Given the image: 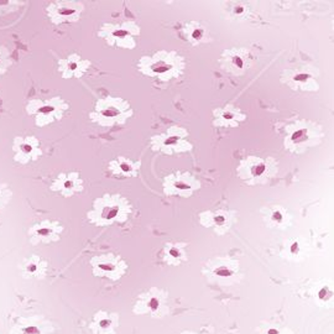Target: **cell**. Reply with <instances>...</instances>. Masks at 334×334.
<instances>
[{
  "mask_svg": "<svg viewBox=\"0 0 334 334\" xmlns=\"http://www.w3.org/2000/svg\"><path fill=\"white\" fill-rule=\"evenodd\" d=\"M65 227L58 220L44 219L34 223L27 229V240L33 246L50 245L61 240Z\"/></svg>",
  "mask_w": 334,
  "mask_h": 334,
  "instance_id": "5bb4252c",
  "label": "cell"
},
{
  "mask_svg": "<svg viewBox=\"0 0 334 334\" xmlns=\"http://www.w3.org/2000/svg\"><path fill=\"white\" fill-rule=\"evenodd\" d=\"M71 105L65 98L54 95L47 99H31L25 105V113L34 119L36 128L42 129L61 122Z\"/></svg>",
  "mask_w": 334,
  "mask_h": 334,
  "instance_id": "8992f818",
  "label": "cell"
},
{
  "mask_svg": "<svg viewBox=\"0 0 334 334\" xmlns=\"http://www.w3.org/2000/svg\"><path fill=\"white\" fill-rule=\"evenodd\" d=\"M11 66H13V57H11L10 50L5 45L0 44V77L8 73Z\"/></svg>",
  "mask_w": 334,
  "mask_h": 334,
  "instance_id": "83f0119b",
  "label": "cell"
},
{
  "mask_svg": "<svg viewBox=\"0 0 334 334\" xmlns=\"http://www.w3.org/2000/svg\"><path fill=\"white\" fill-rule=\"evenodd\" d=\"M201 190V181L188 171H175L162 179V192L167 197L191 198Z\"/></svg>",
  "mask_w": 334,
  "mask_h": 334,
  "instance_id": "9c48e42d",
  "label": "cell"
},
{
  "mask_svg": "<svg viewBox=\"0 0 334 334\" xmlns=\"http://www.w3.org/2000/svg\"><path fill=\"white\" fill-rule=\"evenodd\" d=\"M186 61L177 51L160 50L142 56L138 62V71L145 77L167 83L179 78L185 72Z\"/></svg>",
  "mask_w": 334,
  "mask_h": 334,
  "instance_id": "7a4b0ae2",
  "label": "cell"
},
{
  "mask_svg": "<svg viewBox=\"0 0 334 334\" xmlns=\"http://www.w3.org/2000/svg\"><path fill=\"white\" fill-rule=\"evenodd\" d=\"M141 161L118 155L108 162V172L117 178H136L140 175Z\"/></svg>",
  "mask_w": 334,
  "mask_h": 334,
  "instance_id": "ffe728a7",
  "label": "cell"
},
{
  "mask_svg": "<svg viewBox=\"0 0 334 334\" xmlns=\"http://www.w3.org/2000/svg\"><path fill=\"white\" fill-rule=\"evenodd\" d=\"M0 106H1V99H0Z\"/></svg>",
  "mask_w": 334,
  "mask_h": 334,
  "instance_id": "d6a6232c",
  "label": "cell"
},
{
  "mask_svg": "<svg viewBox=\"0 0 334 334\" xmlns=\"http://www.w3.org/2000/svg\"><path fill=\"white\" fill-rule=\"evenodd\" d=\"M118 326V316L101 311L93 318L89 328L94 334H115Z\"/></svg>",
  "mask_w": 334,
  "mask_h": 334,
  "instance_id": "cb8c5ba5",
  "label": "cell"
},
{
  "mask_svg": "<svg viewBox=\"0 0 334 334\" xmlns=\"http://www.w3.org/2000/svg\"><path fill=\"white\" fill-rule=\"evenodd\" d=\"M49 270V263L37 254H31L22 259L20 274L25 280H44Z\"/></svg>",
  "mask_w": 334,
  "mask_h": 334,
  "instance_id": "44dd1931",
  "label": "cell"
},
{
  "mask_svg": "<svg viewBox=\"0 0 334 334\" xmlns=\"http://www.w3.org/2000/svg\"><path fill=\"white\" fill-rule=\"evenodd\" d=\"M49 190L62 198H72L85 191V179L78 171L60 172L51 182Z\"/></svg>",
  "mask_w": 334,
  "mask_h": 334,
  "instance_id": "2e32d148",
  "label": "cell"
},
{
  "mask_svg": "<svg viewBox=\"0 0 334 334\" xmlns=\"http://www.w3.org/2000/svg\"><path fill=\"white\" fill-rule=\"evenodd\" d=\"M133 115L134 109L130 102L122 97L106 95L95 102L89 111V120L102 128H113L125 125Z\"/></svg>",
  "mask_w": 334,
  "mask_h": 334,
  "instance_id": "277c9868",
  "label": "cell"
},
{
  "mask_svg": "<svg viewBox=\"0 0 334 334\" xmlns=\"http://www.w3.org/2000/svg\"><path fill=\"white\" fill-rule=\"evenodd\" d=\"M291 254H297L299 251V242H295L292 243V245H291V249H290Z\"/></svg>",
  "mask_w": 334,
  "mask_h": 334,
  "instance_id": "4dcf8cb0",
  "label": "cell"
},
{
  "mask_svg": "<svg viewBox=\"0 0 334 334\" xmlns=\"http://www.w3.org/2000/svg\"><path fill=\"white\" fill-rule=\"evenodd\" d=\"M141 35V29L136 22H104L98 30V37L108 46L114 49L133 51L138 45V37Z\"/></svg>",
  "mask_w": 334,
  "mask_h": 334,
  "instance_id": "52a82bcc",
  "label": "cell"
},
{
  "mask_svg": "<svg viewBox=\"0 0 334 334\" xmlns=\"http://www.w3.org/2000/svg\"><path fill=\"white\" fill-rule=\"evenodd\" d=\"M90 267L95 277L118 281L126 274L129 265L118 254L104 253L90 259Z\"/></svg>",
  "mask_w": 334,
  "mask_h": 334,
  "instance_id": "8fae6325",
  "label": "cell"
},
{
  "mask_svg": "<svg viewBox=\"0 0 334 334\" xmlns=\"http://www.w3.org/2000/svg\"><path fill=\"white\" fill-rule=\"evenodd\" d=\"M261 213H263L264 220L269 228H285L290 223V215H288L286 208H283L282 206H277V204L267 206L261 210Z\"/></svg>",
  "mask_w": 334,
  "mask_h": 334,
  "instance_id": "603a6c76",
  "label": "cell"
},
{
  "mask_svg": "<svg viewBox=\"0 0 334 334\" xmlns=\"http://www.w3.org/2000/svg\"><path fill=\"white\" fill-rule=\"evenodd\" d=\"M249 13V8L246 5H236L233 6V15L234 17H239V18H244L246 14Z\"/></svg>",
  "mask_w": 334,
  "mask_h": 334,
  "instance_id": "f546056e",
  "label": "cell"
},
{
  "mask_svg": "<svg viewBox=\"0 0 334 334\" xmlns=\"http://www.w3.org/2000/svg\"><path fill=\"white\" fill-rule=\"evenodd\" d=\"M317 72L310 67H299L285 70L281 73L280 82L295 92H317L319 83Z\"/></svg>",
  "mask_w": 334,
  "mask_h": 334,
  "instance_id": "4fadbf2b",
  "label": "cell"
},
{
  "mask_svg": "<svg viewBox=\"0 0 334 334\" xmlns=\"http://www.w3.org/2000/svg\"><path fill=\"white\" fill-rule=\"evenodd\" d=\"M134 207L129 198L120 193H104L92 202L87 211L89 224L98 228L125 224L130 219Z\"/></svg>",
  "mask_w": 334,
  "mask_h": 334,
  "instance_id": "6da1fadb",
  "label": "cell"
},
{
  "mask_svg": "<svg viewBox=\"0 0 334 334\" xmlns=\"http://www.w3.org/2000/svg\"><path fill=\"white\" fill-rule=\"evenodd\" d=\"M85 10V3L77 0H54L45 8L47 19L54 26L78 22Z\"/></svg>",
  "mask_w": 334,
  "mask_h": 334,
  "instance_id": "30bf717a",
  "label": "cell"
},
{
  "mask_svg": "<svg viewBox=\"0 0 334 334\" xmlns=\"http://www.w3.org/2000/svg\"><path fill=\"white\" fill-rule=\"evenodd\" d=\"M324 133L317 123L307 119H296L285 128L283 147L292 155H302L321 145Z\"/></svg>",
  "mask_w": 334,
  "mask_h": 334,
  "instance_id": "3957f363",
  "label": "cell"
},
{
  "mask_svg": "<svg viewBox=\"0 0 334 334\" xmlns=\"http://www.w3.org/2000/svg\"><path fill=\"white\" fill-rule=\"evenodd\" d=\"M92 61L83 57L82 54L70 53L65 57H61L57 62V71L61 78L70 81V79H81L89 71Z\"/></svg>",
  "mask_w": 334,
  "mask_h": 334,
  "instance_id": "e0dca14e",
  "label": "cell"
},
{
  "mask_svg": "<svg viewBox=\"0 0 334 334\" xmlns=\"http://www.w3.org/2000/svg\"><path fill=\"white\" fill-rule=\"evenodd\" d=\"M13 161L18 165L26 166L36 162L44 155L41 140L35 135H17L11 144Z\"/></svg>",
  "mask_w": 334,
  "mask_h": 334,
  "instance_id": "7c38bea8",
  "label": "cell"
},
{
  "mask_svg": "<svg viewBox=\"0 0 334 334\" xmlns=\"http://www.w3.org/2000/svg\"><path fill=\"white\" fill-rule=\"evenodd\" d=\"M14 192L10 186L4 181H0V211L5 210L13 201Z\"/></svg>",
  "mask_w": 334,
  "mask_h": 334,
  "instance_id": "f1b7e54d",
  "label": "cell"
},
{
  "mask_svg": "<svg viewBox=\"0 0 334 334\" xmlns=\"http://www.w3.org/2000/svg\"><path fill=\"white\" fill-rule=\"evenodd\" d=\"M279 162L274 158L247 155L236 167V176L247 186L267 185L276 177Z\"/></svg>",
  "mask_w": 334,
  "mask_h": 334,
  "instance_id": "5b68a950",
  "label": "cell"
},
{
  "mask_svg": "<svg viewBox=\"0 0 334 334\" xmlns=\"http://www.w3.org/2000/svg\"><path fill=\"white\" fill-rule=\"evenodd\" d=\"M269 334H279V332H277L276 329H270Z\"/></svg>",
  "mask_w": 334,
  "mask_h": 334,
  "instance_id": "1f68e13d",
  "label": "cell"
},
{
  "mask_svg": "<svg viewBox=\"0 0 334 334\" xmlns=\"http://www.w3.org/2000/svg\"><path fill=\"white\" fill-rule=\"evenodd\" d=\"M220 67L234 76H242L253 66V54L245 47H231L223 51Z\"/></svg>",
  "mask_w": 334,
  "mask_h": 334,
  "instance_id": "9a60e30c",
  "label": "cell"
},
{
  "mask_svg": "<svg viewBox=\"0 0 334 334\" xmlns=\"http://www.w3.org/2000/svg\"><path fill=\"white\" fill-rule=\"evenodd\" d=\"M182 35L192 46H199V45L208 42L210 40V30L208 27L198 21H190L183 26Z\"/></svg>",
  "mask_w": 334,
  "mask_h": 334,
  "instance_id": "d4e9b609",
  "label": "cell"
},
{
  "mask_svg": "<svg viewBox=\"0 0 334 334\" xmlns=\"http://www.w3.org/2000/svg\"><path fill=\"white\" fill-rule=\"evenodd\" d=\"M186 243H167L163 247V259L170 265H179L187 259Z\"/></svg>",
  "mask_w": 334,
  "mask_h": 334,
  "instance_id": "484cf974",
  "label": "cell"
},
{
  "mask_svg": "<svg viewBox=\"0 0 334 334\" xmlns=\"http://www.w3.org/2000/svg\"><path fill=\"white\" fill-rule=\"evenodd\" d=\"M246 119L244 111L233 104H226L213 110V125L217 128H239Z\"/></svg>",
  "mask_w": 334,
  "mask_h": 334,
  "instance_id": "d6986e66",
  "label": "cell"
},
{
  "mask_svg": "<svg viewBox=\"0 0 334 334\" xmlns=\"http://www.w3.org/2000/svg\"><path fill=\"white\" fill-rule=\"evenodd\" d=\"M213 274L222 279H229L234 276L236 272V263L235 261H219L212 270Z\"/></svg>",
  "mask_w": 334,
  "mask_h": 334,
  "instance_id": "4316f807",
  "label": "cell"
},
{
  "mask_svg": "<svg viewBox=\"0 0 334 334\" xmlns=\"http://www.w3.org/2000/svg\"><path fill=\"white\" fill-rule=\"evenodd\" d=\"M9 334H49V322L40 317H19L13 322Z\"/></svg>",
  "mask_w": 334,
  "mask_h": 334,
  "instance_id": "7402d4cb",
  "label": "cell"
},
{
  "mask_svg": "<svg viewBox=\"0 0 334 334\" xmlns=\"http://www.w3.org/2000/svg\"><path fill=\"white\" fill-rule=\"evenodd\" d=\"M235 215L226 210L206 211L199 214V223L203 228L211 229L218 235H224L233 226Z\"/></svg>",
  "mask_w": 334,
  "mask_h": 334,
  "instance_id": "ac0fdd59",
  "label": "cell"
},
{
  "mask_svg": "<svg viewBox=\"0 0 334 334\" xmlns=\"http://www.w3.org/2000/svg\"><path fill=\"white\" fill-rule=\"evenodd\" d=\"M150 149L161 155L175 156L191 152L193 145L190 141L187 129L179 125H172L163 133L150 138Z\"/></svg>",
  "mask_w": 334,
  "mask_h": 334,
  "instance_id": "ba28073f",
  "label": "cell"
}]
</instances>
